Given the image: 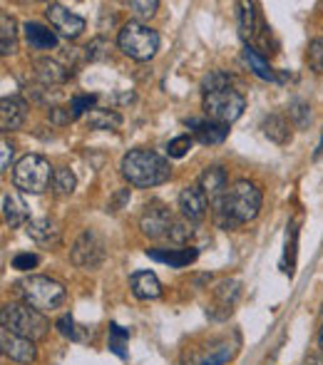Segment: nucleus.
Here are the masks:
<instances>
[{"label":"nucleus","mask_w":323,"mask_h":365,"mask_svg":"<svg viewBox=\"0 0 323 365\" xmlns=\"http://www.w3.org/2000/svg\"><path fill=\"white\" fill-rule=\"evenodd\" d=\"M261 202H264L261 189L254 182H249V179H239L229 189L224 202L214 204L212 209H214V217H217V224L222 229H237V226L249 224V221L259 217Z\"/></svg>","instance_id":"nucleus-1"},{"label":"nucleus","mask_w":323,"mask_h":365,"mask_svg":"<svg viewBox=\"0 0 323 365\" xmlns=\"http://www.w3.org/2000/svg\"><path fill=\"white\" fill-rule=\"evenodd\" d=\"M122 174L132 187L150 189L160 187L172 177V169L164 157H160L152 149H130V152L122 157Z\"/></svg>","instance_id":"nucleus-2"},{"label":"nucleus","mask_w":323,"mask_h":365,"mask_svg":"<svg viewBox=\"0 0 323 365\" xmlns=\"http://www.w3.org/2000/svg\"><path fill=\"white\" fill-rule=\"evenodd\" d=\"M20 293H23V301L30 308L40 313H53L58 308H63L68 291L60 281L50 279V276H28L18 284Z\"/></svg>","instance_id":"nucleus-3"},{"label":"nucleus","mask_w":323,"mask_h":365,"mask_svg":"<svg viewBox=\"0 0 323 365\" xmlns=\"http://www.w3.org/2000/svg\"><path fill=\"white\" fill-rule=\"evenodd\" d=\"M117 45L127 58L137 60V63H147L157 55L160 50V35L152 30L150 25H142L137 20L122 25L120 35H117Z\"/></svg>","instance_id":"nucleus-4"},{"label":"nucleus","mask_w":323,"mask_h":365,"mask_svg":"<svg viewBox=\"0 0 323 365\" xmlns=\"http://www.w3.org/2000/svg\"><path fill=\"white\" fill-rule=\"evenodd\" d=\"M3 328L15 336L30 338V341H38L48 333L50 321L45 318V313L30 308L28 303H8L3 306Z\"/></svg>","instance_id":"nucleus-5"},{"label":"nucleus","mask_w":323,"mask_h":365,"mask_svg":"<svg viewBox=\"0 0 323 365\" xmlns=\"http://www.w3.org/2000/svg\"><path fill=\"white\" fill-rule=\"evenodd\" d=\"M53 167L40 154H25L13 167V184L25 194H43L53 184Z\"/></svg>","instance_id":"nucleus-6"},{"label":"nucleus","mask_w":323,"mask_h":365,"mask_svg":"<svg viewBox=\"0 0 323 365\" xmlns=\"http://www.w3.org/2000/svg\"><path fill=\"white\" fill-rule=\"evenodd\" d=\"M244 107H246V100L237 90H232V87H229V90L212 92V95H204V102H202L204 115L212 122H219V125H232V122H237L239 117L244 115Z\"/></svg>","instance_id":"nucleus-7"},{"label":"nucleus","mask_w":323,"mask_h":365,"mask_svg":"<svg viewBox=\"0 0 323 365\" xmlns=\"http://www.w3.org/2000/svg\"><path fill=\"white\" fill-rule=\"evenodd\" d=\"M70 259H73L75 266L80 269H100L107 259V244L95 229H85L78 236V241L73 244V251H70Z\"/></svg>","instance_id":"nucleus-8"},{"label":"nucleus","mask_w":323,"mask_h":365,"mask_svg":"<svg viewBox=\"0 0 323 365\" xmlns=\"http://www.w3.org/2000/svg\"><path fill=\"white\" fill-rule=\"evenodd\" d=\"M45 15H48L53 30H58L60 35H65V38H70V40L80 38L82 30L87 28V23H85L82 15L73 13V10H68L60 3H50L48 8H45Z\"/></svg>","instance_id":"nucleus-9"},{"label":"nucleus","mask_w":323,"mask_h":365,"mask_svg":"<svg viewBox=\"0 0 323 365\" xmlns=\"http://www.w3.org/2000/svg\"><path fill=\"white\" fill-rule=\"evenodd\" d=\"M174 219L172 214H169V209L164 207L162 202H152L145 207V212H142L140 217V229L145 236H150V239H162V236L169 234V229H172Z\"/></svg>","instance_id":"nucleus-10"},{"label":"nucleus","mask_w":323,"mask_h":365,"mask_svg":"<svg viewBox=\"0 0 323 365\" xmlns=\"http://www.w3.org/2000/svg\"><path fill=\"white\" fill-rule=\"evenodd\" d=\"M0 348H3V356L10 358L15 363H33L35 361V343L30 338L15 336L10 331H0Z\"/></svg>","instance_id":"nucleus-11"},{"label":"nucleus","mask_w":323,"mask_h":365,"mask_svg":"<svg viewBox=\"0 0 323 365\" xmlns=\"http://www.w3.org/2000/svg\"><path fill=\"white\" fill-rule=\"evenodd\" d=\"M199 189L204 192V197L209 199V204H219L224 202V197L229 194V179L227 172L222 167H209L204 169V174L199 177Z\"/></svg>","instance_id":"nucleus-12"},{"label":"nucleus","mask_w":323,"mask_h":365,"mask_svg":"<svg viewBox=\"0 0 323 365\" xmlns=\"http://www.w3.org/2000/svg\"><path fill=\"white\" fill-rule=\"evenodd\" d=\"M179 209H182V217L189 221H202L207 217L209 199L204 197V192L199 187H184L179 192Z\"/></svg>","instance_id":"nucleus-13"},{"label":"nucleus","mask_w":323,"mask_h":365,"mask_svg":"<svg viewBox=\"0 0 323 365\" xmlns=\"http://www.w3.org/2000/svg\"><path fill=\"white\" fill-rule=\"evenodd\" d=\"M25 231H28V236L35 241V244L40 246H58L60 244V236H63V229H60V224L55 219H33L25 224Z\"/></svg>","instance_id":"nucleus-14"},{"label":"nucleus","mask_w":323,"mask_h":365,"mask_svg":"<svg viewBox=\"0 0 323 365\" xmlns=\"http://www.w3.org/2000/svg\"><path fill=\"white\" fill-rule=\"evenodd\" d=\"M25 117H28V105L20 97H3V102H0V127H3V132L23 127Z\"/></svg>","instance_id":"nucleus-15"},{"label":"nucleus","mask_w":323,"mask_h":365,"mask_svg":"<svg viewBox=\"0 0 323 365\" xmlns=\"http://www.w3.org/2000/svg\"><path fill=\"white\" fill-rule=\"evenodd\" d=\"M152 261H160V264H167L172 269H184V266L194 264L199 256V251L194 246H187V249H150L147 251Z\"/></svg>","instance_id":"nucleus-16"},{"label":"nucleus","mask_w":323,"mask_h":365,"mask_svg":"<svg viewBox=\"0 0 323 365\" xmlns=\"http://www.w3.org/2000/svg\"><path fill=\"white\" fill-rule=\"evenodd\" d=\"M130 289L140 301H155L162 296V284L152 271H137L130 276Z\"/></svg>","instance_id":"nucleus-17"},{"label":"nucleus","mask_w":323,"mask_h":365,"mask_svg":"<svg viewBox=\"0 0 323 365\" xmlns=\"http://www.w3.org/2000/svg\"><path fill=\"white\" fill-rule=\"evenodd\" d=\"M187 125L194 127V137H197L199 145H222L224 140L229 137V125H219V122H212V120H204V122H197V120H189Z\"/></svg>","instance_id":"nucleus-18"},{"label":"nucleus","mask_w":323,"mask_h":365,"mask_svg":"<svg viewBox=\"0 0 323 365\" xmlns=\"http://www.w3.org/2000/svg\"><path fill=\"white\" fill-rule=\"evenodd\" d=\"M35 75L43 85H63V82L70 80V70H65L58 60H50V58H38L33 63Z\"/></svg>","instance_id":"nucleus-19"},{"label":"nucleus","mask_w":323,"mask_h":365,"mask_svg":"<svg viewBox=\"0 0 323 365\" xmlns=\"http://www.w3.org/2000/svg\"><path fill=\"white\" fill-rule=\"evenodd\" d=\"M25 40L33 50H55L58 48V35L40 23H25Z\"/></svg>","instance_id":"nucleus-20"},{"label":"nucleus","mask_w":323,"mask_h":365,"mask_svg":"<svg viewBox=\"0 0 323 365\" xmlns=\"http://www.w3.org/2000/svg\"><path fill=\"white\" fill-rule=\"evenodd\" d=\"M261 130H264V135L269 137L271 142H276V145H281V147L291 142V125L284 115H269L261 122Z\"/></svg>","instance_id":"nucleus-21"},{"label":"nucleus","mask_w":323,"mask_h":365,"mask_svg":"<svg viewBox=\"0 0 323 365\" xmlns=\"http://www.w3.org/2000/svg\"><path fill=\"white\" fill-rule=\"evenodd\" d=\"M3 217L8 226H23L28 221V204L18 197V194H5L3 197Z\"/></svg>","instance_id":"nucleus-22"},{"label":"nucleus","mask_w":323,"mask_h":365,"mask_svg":"<svg viewBox=\"0 0 323 365\" xmlns=\"http://www.w3.org/2000/svg\"><path fill=\"white\" fill-rule=\"evenodd\" d=\"M85 122L90 125V130H120L122 127V115L115 110H92L85 115Z\"/></svg>","instance_id":"nucleus-23"},{"label":"nucleus","mask_w":323,"mask_h":365,"mask_svg":"<svg viewBox=\"0 0 323 365\" xmlns=\"http://www.w3.org/2000/svg\"><path fill=\"white\" fill-rule=\"evenodd\" d=\"M244 58H246V63H249V68L254 70L256 77H261V80H266V82H276V73L271 70V65L266 63V60L261 58L259 53H256V48L246 45V48H244Z\"/></svg>","instance_id":"nucleus-24"},{"label":"nucleus","mask_w":323,"mask_h":365,"mask_svg":"<svg viewBox=\"0 0 323 365\" xmlns=\"http://www.w3.org/2000/svg\"><path fill=\"white\" fill-rule=\"evenodd\" d=\"M75 187H78V179H75V174L70 172L68 167H58V169H55L53 192L58 194V197H70V194L75 192Z\"/></svg>","instance_id":"nucleus-25"},{"label":"nucleus","mask_w":323,"mask_h":365,"mask_svg":"<svg viewBox=\"0 0 323 365\" xmlns=\"http://www.w3.org/2000/svg\"><path fill=\"white\" fill-rule=\"evenodd\" d=\"M239 25H242V35L246 40H254L256 38V28H259V23H256V5L254 3H242L239 5Z\"/></svg>","instance_id":"nucleus-26"},{"label":"nucleus","mask_w":323,"mask_h":365,"mask_svg":"<svg viewBox=\"0 0 323 365\" xmlns=\"http://www.w3.org/2000/svg\"><path fill=\"white\" fill-rule=\"evenodd\" d=\"M0 25H3V33H0V53L3 55L15 53V35H18V30H15V20L10 18L8 13H3L0 15Z\"/></svg>","instance_id":"nucleus-27"},{"label":"nucleus","mask_w":323,"mask_h":365,"mask_svg":"<svg viewBox=\"0 0 323 365\" xmlns=\"http://www.w3.org/2000/svg\"><path fill=\"white\" fill-rule=\"evenodd\" d=\"M229 87H232V75L224 73V70H212V73L202 80L204 95H212V92H219V90H229Z\"/></svg>","instance_id":"nucleus-28"},{"label":"nucleus","mask_w":323,"mask_h":365,"mask_svg":"<svg viewBox=\"0 0 323 365\" xmlns=\"http://www.w3.org/2000/svg\"><path fill=\"white\" fill-rule=\"evenodd\" d=\"M239 298V281H222L217 289V301L224 308V313H232V306Z\"/></svg>","instance_id":"nucleus-29"},{"label":"nucleus","mask_w":323,"mask_h":365,"mask_svg":"<svg viewBox=\"0 0 323 365\" xmlns=\"http://www.w3.org/2000/svg\"><path fill=\"white\" fill-rule=\"evenodd\" d=\"M127 341H130V331H125L122 326H117V323H110V351L115 353V356L120 358H127Z\"/></svg>","instance_id":"nucleus-30"},{"label":"nucleus","mask_w":323,"mask_h":365,"mask_svg":"<svg viewBox=\"0 0 323 365\" xmlns=\"http://www.w3.org/2000/svg\"><path fill=\"white\" fill-rule=\"evenodd\" d=\"M58 331L63 333L65 338H70V341H75V343H80V341H85L87 338V331L82 326H78V321H75L73 316H63L58 321Z\"/></svg>","instance_id":"nucleus-31"},{"label":"nucleus","mask_w":323,"mask_h":365,"mask_svg":"<svg viewBox=\"0 0 323 365\" xmlns=\"http://www.w3.org/2000/svg\"><path fill=\"white\" fill-rule=\"evenodd\" d=\"M192 234H194L192 221H189V219H174V224H172V229H169L167 239L174 241V244H187V241L192 239Z\"/></svg>","instance_id":"nucleus-32"},{"label":"nucleus","mask_w":323,"mask_h":365,"mask_svg":"<svg viewBox=\"0 0 323 365\" xmlns=\"http://www.w3.org/2000/svg\"><path fill=\"white\" fill-rule=\"evenodd\" d=\"M289 115H291V120H294V125L299 127V130L309 127V122H311V107H309V102L294 100L289 105Z\"/></svg>","instance_id":"nucleus-33"},{"label":"nucleus","mask_w":323,"mask_h":365,"mask_svg":"<svg viewBox=\"0 0 323 365\" xmlns=\"http://www.w3.org/2000/svg\"><path fill=\"white\" fill-rule=\"evenodd\" d=\"M296 241H299V226H296V221L289 226V231H286V269L289 274H294V264H296Z\"/></svg>","instance_id":"nucleus-34"},{"label":"nucleus","mask_w":323,"mask_h":365,"mask_svg":"<svg viewBox=\"0 0 323 365\" xmlns=\"http://www.w3.org/2000/svg\"><path fill=\"white\" fill-rule=\"evenodd\" d=\"M97 102V95H78V97H73V102H70V115H73V120H78L80 115H87V112H92L95 110V105Z\"/></svg>","instance_id":"nucleus-35"},{"label":"nucleus","mask_w":323,"mask_h":365,"mask_svg":"<svg viewBox=\"0 0 323 365\" xmlns=\"http://www.w3.org/2000/svg\"><path fill=\"white\" fill-rule=\"evenodd\" d=\"M306 60H309V65L316 70V73L323 75V38L311 40L309 53H306Z\"/></svg>","instance_id":"nucleus-36"},{"label":"nucleus","mask_w":323,"mask_h":365,"mask_svg":"<svg viewBox=\"0 0 323 365\" xmlns=\"http://www.w3.org/2000/svg\"><path fill=\"white\" fill-rule=\"evenodd\" d=\"M192 145H194V140L189 135H182V137H177V140H172L167 145V154L172 159H182L184 154L189 152V149H192Z\"/></svg>","instance_id":"nucleus-37"},{"label":"nucleus","mask_w":323,"mask_h":365,"mask_svg":"<svg viewBox=\"0 0 323 365\" xmlns=\"http://www.w3.org/2000/svg\"><path fill=\"white\" fill-rule=\"evenodd\" d=\"M157 8H160V3H157V0H130V10L142 20L152 18V15L157 13Z\"/></svg>","instance_id":"nucleus-38"},{"label":"nucleus","mask_w":323,"mask_h":365,"mask_svg":"<svg viewBox=\"0 0 323 365\" xmlns=\"http://www.w3.org/2000/svg\"><path fill=\"white\" fill-rule=\"evenodd\" d=\"M107 50H110V43H107L105 38H97L85 48V55H87V60H102L107 55Z\"/></svg>","instance_id":"nucleus-39"},{"label":"nucleus","mask_w":323,"mask_h":365,"mask_svg":"<svg viewBox=\"0 0 323 365\" xmlns=\"http://www.w3.org/2000/svg\"><path fill=\"white\" fill-rule=\"evenodd\" d=\"M232 356H234L232 346H219L217 351H214L212 356L207 358V361H202V365H224Z\"/></svg>","instance_id":"nucleus-40"},{"label":"nucleus","mask_w":323,"mask_h":365,"mask_svg":"<svg viewBox=\"0 0 323 365\" xmlns=\"http://www.w3.org/2000/svg\"><path fill=\"white\" fill-rule=\"evenodd\" d=\"M38 264H40V259L35 254H18L13 259V269H18V271H30Z\"/></svg>","instance_id":"nucleus-41"},{"label":"nucleus","mask_w":323,"mask_h":365,"mask_svg":"<svg viewBox=\"0 0 323 365\" xmlns=\"http://www.w3.org/2000/svg\"><path fill=\"white\" fill-rule=\"evenodd\" d=\"M10 159H13V145H8V140L0 142V169H8L10 167Z\"/></svg>","instance_id":"nucleus-42"},{"label":"nucleus","mask_w":323,"mask_h":365,"mask_svg":"<svg viewBox=\"0 0 323 365\" xmlns=\"http://www.w3.org/2000/svg\"><path fill=\"white\" fill-rule=\"evenodd\" d=\"M306 365H323V353H316V356H309Z\"/></svg>","instance_id":"nucleus-43"},{"label":"nucleus","mask_w":323,"mask_h":365,"mask_svg":"<svg viewBox=\"0 0 323 365\" xmlns=\"http://www.w3.org/2000/svg\"><path fill=\"white\" fill-rule=\"evenodd\" d=\"M319 348L323 351V326H321V333H319Z\"/></svg>","instance_id":"nucleus-44"},{"label":"nucleus","mask_w":323,"mask_h":365,"mask_svg":"<svg viewBox=\"0 0 323 365\" xmlns=\"http://www.w3.org/2000/svg\"><path fill=\"white\" fill-rule=\"evenodd\" d=\"M316 157H323V140H321V145H319V152H316Z\"/></svg>","instance_id":"nucleus-45"}]
</instances>
